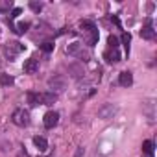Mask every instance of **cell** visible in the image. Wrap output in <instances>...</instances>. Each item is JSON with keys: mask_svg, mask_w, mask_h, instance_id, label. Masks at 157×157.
<instances>
[{"mask_svg": "<svg viewBox=\"0 0 157 157\" xmlns=\"http://www.w3.org/2000/svg\"><path fill=\"white\" fill-rule=\"evenodd\" d=\"M24 72L26 74H33V72H37L39 70V63H37V59L35 57H30V59H26L24 61Z\"/></svg>", "mask_w": 157, "mask_h": 157, "instance_id": "obj_8", "label": "cell"}, {"mask_svg": "<svg viewBox=\"0 0 157 157\" xmlns=\"http://www.w3.org/2000/svg\"><path fill=\"white\" fill-rule=\"evenodd\" d=\"M48 83H50L54 89H56V87H57V89H63V87H65V82H63V80H50Z\"/></svg>", "mask_w": 157, "mask_h": 157, "instance_id": "obj_19", "label": "cell"}, {"mask_svg": "<svg viewBox=\"0 0 157 157\" xmlns=\"http://www.w3.org/2000/svg\"><path fill=\"white\" fill-rule=\"evenodd\" d=\"M144 107H146V115H148V118L153 120V102H146Z\"/></svg>", "mask_w": 157, "mask_h": 157, "instance_id": "obj_17", "label": "cell"}, {"mask_svg": "<svg viewBox=\"0 0 157 157\" xmlns=\"http://www.w3.org/2000/svg\"><path fill=\"white\" fill-rule=\"evenodd\" d=\"M142 151H144L146 155H151V153H153V142H151V140H144V144H142Z\"/></svg>", "mask_w": 157, "mask_h": 157, "instance_id": "obj_15", "label": "cell"}, {"mask_svg": "<svg viewBox=\"0 0 157 157\" xmlns=\"http://www.w3.org/2000/svg\"><path fill=\"white\" fill-rule=\"evenodd\" d=\"M129 41H131V35L129 33H122V43L126 44V52L129 50Z\"/></svg>", "mask_w": 157, "mask_h": 157, "instance_id": "obj_20", "label": "cell"}, {"mask_svg": "<svg viewBox=\"0 0 157 157\" xmlns=\"http://www.w3.org/2000/svg\"><path fill=\"white\" fill-rule=\"evenodd\" d=\"M28 104H30V105H41V94L28 93Z\"/></svg>", "mask_w": 157, "mask_h": 157, "instance_id": "obj_14", "label": "cell"}, {"mask_svg": "<svg viewBox=\"0 0 157 157\" xmlns=\"http://www.w3.org/2000/svg\"><path fill=\"white\" fill-rule=\"evenodd\" d=\"M115 113H117V107H115L113 104H105V105H102V107L98 109V117H100L102 120H109V118H113Z\"/></svg>", "mask_w": 157, "mask_h": 157, "instance_id": "obj_5", "label": "cell"}, {"mask_svg": "<svg viewBox=\"0 0 157 157\" xmlns=\"http://www.w3.org/2000/svg\"><path fill=\"white\" fill-rule=\"evenodd\" d=\"M44 128L46 129H54L56 126H57V122H59V113L57 111H48L46 115H44Z\"/></svg>", "mask_w": 157, "mask_h": 157, "instance_id": "obj_4", "label": "cell"}, {"mask_svg": "<svg viewBox=\"0 0 157 157\" xmlns=\"http://www.w3.org/2000/svg\"><path fill=\"white\" fill-rule=\"evenodd\" d=\"M22 50H24V44H21V43H10V44H6V48H4V54H6L10 59H13V57H17Z\"/></svg>", "mask_w": 157, "mask_h": 157, "instance_id": "obj_3", "label": "cell"}, {"mask_svg": "<svg viewBox=\"0 0 157 157\" xmlns=\"http://www.w3.org/2000/svg\"><path fill=\"white\" fill-rule=\"evenodd\" d=\"M56 100H57V94L56 93H44V94H41V104H44V105H50Z\"/></svg>", "mask_w": 157, "mask_h": 157, "instance_id": "obj_11", "label": "cell"}, {"mask_svg": "<svg viewBox=\"0 0 157 157\" xmlns=\"http://www.w3.org/2000/svg\"><path fill=\"white\" fill-rule=\"evenodd\" d=\"M67 54H68V56H80V57H83V61L87 59V54L82 50V44H80V43L68 44V46H67Z\"/></svg>", "mask_w": 157, "mask_h": 157, "instance_id": "obj_6", "label": "cell"}, {"mask_svg": "<svg viewBox=\"0 0 157 157\" xmlns=\"http://www.w3.org/2000/svg\"><path fill=\"white\" fill-rule=\"evenodd\" d=\"M41 50L43 52H52L54 50V43H43L41 44Z\"/></svg>", "mask_w": 157, "mask_h": 157, "instance_id": "obj_21", "label": "cell"}, {"mask_svg": "<svg viewBox=\"0 0 157 157\" xmlns=\"http://www.w3.org/2000/svg\"><path fill=\"white\" fill-rule=\"evenodd\" d=\"M17 15H21V10H19V8H17V10H13V13L10 15V19H15Z\"/></svg>", "mask_w": 157, "mask_h": 157, "instance_id": "obj_23", "label": "cell"}, {"mask_svg": "<svg viewBox=\"0 0 157 157\" xmlns=\"http://www.w3.org/2000/svg\"><path fill=\"white\" fill-rule=\"evenodd\" d=\"M118 83H120L122 87H129V85L133 83V76H131V72H129V70L120 72V76H118Z\"/></svg>", "mask_w": 157, "mask_h": 157, "instance_id": "obj_9", "label": "cell"}, {"mask_svg": "<svg viewBox=\"0 0 157 157\" xmlns=\"http://www.w3.org/2000/svg\"><path fill=\"white\" fill-rule=\"evenodd\" d=\"M17 157H30V153H28V151H26V150H21V151H19V155H17Z\"/></svg>", "mask_w": 157, "mask_h": 157, "instance_id": "obj_24", "label": "cell"}, {"mask_svg": "<svg viewBox=\"0 0 157 157\" xmlns=\"http://www.w3.org/2000/svg\"><path fill=\"white\" fill-rule=\"evenodd\" d=\"M104 57L107 63H117V61H120V52H118V48H107Z\"/></svg>", "mask_w": 157, "mask_h": 157, "instance_id": "obj_7", "label": "cell"}, {"mask_svg": "<svg viewBox=\"0 0 157 157\" xmlns=\"http://www.w3.org/2000/svg\"><path fill=\"white\" fill-rule=\"evenodd\" d=\"M28 28H30V24H28V22H19L15 32H17L19 35H22V33H26V32H28Z\"/></svg>", "mask_w": 157, "mask_h": 157, "instance_id": "obj_16", "label": "cell"}, {"mask_svg": "<svg viewBox=\"0 0 157 157\" xmlns=\"http://www.w3.org/2000/svg\"><path fill=\"white\" fill-rule=\"evenodd\" d=\"M148 157H151V155H148Z\"/></svg>", "mask_w": 157, "mask_h": 157, "instance_id": "obj_25", "label": "cell"}, {"mask_svg": "<svg viewBox=\"0 0 157 157\" xmlns=\"http://www.w3.org/2000/svg\"><path fill=\"white\" fill-rule=\"evenodd\" d=\"M33 144L37 146V150H39V151H46V150H48V142H46V139H44V137H39V135H37V137H33Z\"/></svg>", "mask_w": 157, "mask_h": 157, "instance_id": "obj_10", "label": "cell"}, {"mask_svg": "<svg viewBox=\"0 0 157 157\" xmlns=\"http://www.w3.org/2000/svg\"><path fill=\"white\" fill-rule=\"evenodd\" d=\"M107 44H109V48H118V39L115 35H109L107 37Z\"/></svg>", "mask_w": 157, "mask_h": 157, "instance_id": "obj_18", "label": "cell"}, {"mask_svg": "<svg viewBox=\"0 0 157 157\" xmlns=\"http://www.w3.org/2000/svg\"><path fill=\"white\" fill-rule=\"evenodd\" d=\"M82 30L87 33V43H89V46H94V44L98 43V30H96V26H94L93 22H89V21H83V22H82Z\"/></svg>", "mask_w": 157, "mask_h": 157, "instance_id": "obj_1", "label": "cell"}, {"mask_svg": "<svg viewBox=\"0 0 157 157\" xmlns=\"http://www.w3.org/2000/svg\"><path fill=\"white\" fill-rule=\"evenodd\" d=\"M30 8H32L35 13H39V11L43 10V4H37V2H30Z\"/></svg>", "mask_w": 157, "mask_h": 157, "instance_id": "obj_22", "label": "cell"}, {"mask_svg": "<svg viewBox=\"0 0 157 157\" xmlns=\"http://www.w3.org/2000/svg\"><path fill=\"white\" fill-rule=\"evenodd\" d=\"M11 120H13L15 126H19V128H26V126L30 124V113H28L26 109H15Z\"/></svg>", "mask_w": 157, "mask_h": 157, "instance_id": "obj_2", "label": "cell"}, {"mask_svg": "<svg viewBox=\"0 0 157 157\" xmlns=\"http://www.w3.org/2000/svg\"><path fill=\"white\" fill-rule=\"evenodd\" d=\"M13 78L10 76V74H0V85L2 87H10V85H13Z\"/></svg>", "mask_w": 157, "mask_h": 157, "instance_id": "obj_13", "label": "cell"}, {"mask_svg": "<svg viewBox=\"0 0 157 157\" xmlns=\"http://www.w3.org/2000/svg\"><path fill=\"white\" fill-rule=\"evenodd\" d=\"M140 37H142V39H148V41H150V39H153V37H155V30H153V28H151V26L148 24V26H144V28L140 30Z\"/></svg>", "mask_w": 157, "mask_h": 157, "instance_id": "obj_12", "label": "cell"}]
</instances>
